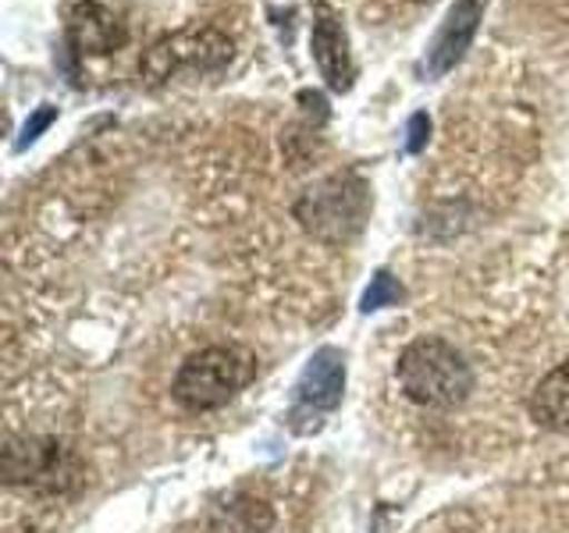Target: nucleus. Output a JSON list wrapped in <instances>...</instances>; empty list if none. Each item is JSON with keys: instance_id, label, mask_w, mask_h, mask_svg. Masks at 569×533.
I'll return each mask as SVG.
<instances>
[{"instance_id": "f257e3e1", "label": "nucleus", "mask_w": 569, "mask_h": 533, "mask_svg": "<svg viewBox=\"0 0 569 533\" xmlns=\"http://www.w3.org/2000/svg\"><path fill=\"white\" fill-rule=\"evenodd\" d=\"M396 378L402 395L423 409H456L473 391V370L467 355L441 338L409 342L396 363Z\"/></svg>"}, {"instance_id": "f03ea898", "label": "nucleus", "mask_w": 569, "mask_h": 533, "mask_svg": "<svg viewBox=\"0 0 569 533\" xmlns=\"http://www.w3.org/2000/svg\"><path fill=\"white\" fill-rule=\"evenodd\" d=\"M296 218L317 242L346 245L360 235L370 218V189L352 171L331 174L299 195Z\"/></svg>"}, {"instance_id": "7ed1b4c3", "label": "nucleus", "mask_w": 569, "mask_h": 533, "mask_svg": "<svg viewBox=\"0 0 569 533\" xmlns=\"http://www.w3.org/2000/svg\"><path fill=\"white\" fill-rule=\"evenodd\" d=\"M253 355L239 345H210L192 352L189 360L178 366L171 395L178 405L192 409V413H207V409H221L253 378Z\"/></svg>"}, {"instance_id": "20e7f679", "label": "nucleus", "mask_w": 569, "mask_h": 533, "mask_svg": "<svg viewBox=\"0 0 569 533\" xmlns=\"http://www.w3.org/2000/svg\"><path fill=\"white\" fill-rule=\"evenodd\" d=\"M0 473H4L8 484H22L50 494L76 491L86 480L79 455L53 438H8Z\"/></svg>"}, {"instance_id": "39448f33", "label": "nucleus", "mask_w": 569, "mask_h": 533, "mask_svg": "<svg viewBox=\"0 0 569 533\" xmlns=\"http://www.w3.org/2000/svg\"><path fill=\"white\" fill-rule=\"evenodd\" d=\"M342 391H346V355L331 345L317 349L296 381L292 405H289V426L296 434L320 431L325 416L342 405Z\"/></svg>"}, {"instance_id": "423d86ee", "label": "nucleus", "mask_w": 569, "mask_h": 533, "mask_svg": "<svg viewBox=\"0 0 569 533\" xmlns=\"http://www.w3.org/2000/svg\"><path fill=\"white\" fill-rule=\"evenodd\" d=\"M231 61V40L218 29H186L157 40L147 58H142V76L153 86L171 79L178 68H196V71H213Z\"/></svg>"}, {"instance_id": "0eeeda50", "label": "nucleus", "mask_w": 569, "mask_h": 533, "mask_svg": "<svg viewBox=\"0 0 569 533\" xmlns=\"http://www.w3.org/2000/svg\"><path fill=\"white\" fill-rule=\"evenodd\" d=\"M480 18H485V0H456L431 47H427V76L441 79L445 71H452L462 61V53L470 50L477 36Z\"/></svg>"}, {"instance_id": "6e6552de", "label": "nucleus", "mask_w": 569, "mask_h": 533, "mask_svg": "<svg viewBox=\"0 0 569 533\" xmlns=\"http://www.w3.org/2000/svg\"><path fill=\"white\" fill-rule=\"evenodd\" d=\"M129 40V29H124L121 18L97 4V0H79L76 8L68 11V43L79 53H93V58H103V53H114Z\"/></svg>"}, {"instance_id": "1a4fd4ad", "label": "nucleus", "mask_w": 569, "mask_h": 533, "mask_svg": "<svg viewBox=\"0 0 569 533\" xmlns=\"http://www.w3.org/2000/svg\"><path fill=\"white\" fill-rule=\"evenodd\" d=\"M310 47H313V61L320 68V79L328 82L331 93H349L356 79V61L349 50L346 26L338 22L335 14H320L310 32Z\"/></svg>"}, {"instance_id": "9d476101", "label": "nucleus", "mask_w": 569, "mask_h": 533, "mask_svg": "<svg viewBox=\"0 0 569 533\" xmlns=\"http://www.w3.org/2000/svg\"><path fill=\"white\" fill-rule=\"evenodd\" d=\"M530 420L545 431H569V363H559L530 391Z\"/></svg>"}, {"instance_id": "9b49d317", "label": "nucleus", "mask_w": 569, "mask_h": 533, "mask_svg": "<svg viewBox=\"0 0 569 533\" xmlns=\"http://www.w3.org/2000/svg\"><path fill=\"white\" fill-rule=\"evenodd\" d=\"M271 523H274L271 509L257 502V497L239 494L213 515V533H263Z\"/></svg>"}, {"instance_id": "f8f14e48", "label": "nucleus", "mask_w": 569, "mask_h": 533, "mask_svg": "<svg viewBox=\"0 0 569 533\" xmlns=\"http://www.w3.org/2000/svg\"><path fill=\"white\" fill-rule=\"evenodd\" d=\"M402 284L391 278L388 271H378L370 278V284H367V292H363V299H360V310L363 313H373V310H385V306H399L402 302Z\"/></svg>"}, {"instance_id": "ddd939ff", "label": "nucleus", "mask_w": 569, "mask_h": 533, "mask_svg": "<svg viewBox=\"0 0 569 533\" xmlns=\"http://www.w3.org/2000/svg\"><path fill=\"white\" fill-rule=\"evenodd\" d=\"M53 121H58V107H53V103H43L40 111H32V114L26 118V124H22V135H18L14 150H29L32 142L50 129Z\"/></svg>"}, {"instance_id": "4468645a", "label": "nucleus", "mask_w": 569, "mask_h": 533, "mask_svg": "<svg viewBox=\"0 0 569 533\" xmlns=\"http://www.w3.org/2000/svg\"><path fill=\"white\" fill-rule=\"evenodd\" d=\"M406 150L409 153H420L427 147V135H431V118L427 114H413L409 118V129H406Z\"/></svg>"}, {"instance_id": "2eb2a0df", "label": "nucleus", "mask_w": 569, "mask_h": 533, "mask_svg": "<svg viewBox=\"0 0 569 533\" xmlns=\"http://www.w3.org/2000/svg\"><path fill=\"white\" fill-rule=\"evenodd\" d=\"M413 4H435V0H413Z\"/></svg>"}]
</instances>
